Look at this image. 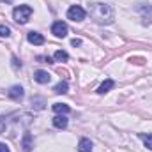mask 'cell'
<instances>
[{"label": "cell", "mask_w": 152, "mask_h": 152, "mask_svg": "<svg viewBox=\"0 0 152 152\" xmlns=\"http://www.w3.org/2000/svg\"><path fill=\"white\" fill-rule=\"evenodd\" d=\"M88 14L97 25H112L115 21V12L112 5L104 2H94L88 5Z\"/></svg>", "instance_id": "cell-1"}, {"label": "cell", "mask_w": 152, "mask_h": 152, "mask_svg": "<svg viewBox=\"0 0 152 152\" xmlns=\"http://www.w3.org/2000/svg\"><path fill=\"white\" fill-rule=\"evenodd\" d=\"M32 12H34V9H32L30 5L23 4V5H18V7H14V11H12V18H14V21H16V23H20V25H25V23L30 20Z\"/></svg>", "instance_id": "cell-2"}, {"label": "cell", "mask_w": 152, "mask_h": 152, "mask_svg": "<svg viewBox=\"0 0 152 152\" xmlns=\"http://www.w3.org/2000/svg\"><path fill=\"white\" fill-rule=\"evenodd\" d=\"M85 16H87V12H85V9L81 5H71L67 9V18L73 20V21H83Z\"/></svg>", "instance_id": "cell-3"}, {"label": "cell", "mask_w": 152, "mask_h": 152, "mask_svg": "<svg viewBox=\"0 0 152 152\" xmlns=\"http://www.w3.org/2000/svg\"><path fill=\"white\" fill-rule=\"evenodd\" d=\"M51 34L55 37H66L67 36V25L64 21H55L51 25Z\"/></svg>", "instance_id": "cell-4"}, {"label": "cell", "mask_w": 152, "mask_h": 152, "mask_svg": "<svg viewBox=\"0 0 152 152\" xmlns=\"http://www.w3.org/2000/svg\"><path fill=\"white\" fill-rule=\"evenodd\" d=\"M23 96H25V90H23V87H20V85H12V87L7 90V97H11L12 101H21Z\"/></svg>", "instance_id": "cell-5"}, {"label": "cell", "mask_w": 152, "mask_h": 152, "mask_svg": "<svg viewBox=\"0 0 152 152\" xmlns=\"http://www.w3.org/2000/svg\"><path fill=\"white\" fill-rule=\"evenodd\" d=\"M21 149H23V152H32V149H34V138H32L30 133L23 134V138H21Z\"/></svg>", "instance_id": "cell-6"}, {"label": "cell", "mask_w": 152, "mask_h": 152, "mask_svg": "<svg viewBox=\"0 0 152 152\" xmlns=\"http://www.w3.org/2000/svg\"><path fill=\"white\" fill-rule=\"evenodd\" d=\"M34 80L41 83V85H46V83H50V80H51V75L48 73V71H42V69H37L36 73H34Z\"/></svg>", "instance_id": "cell-7"}, {"label": "cell", "mask_w": 152, "mask_h": 152, "mask_svg": "<svg viewBox=\"0 0 152 152\" xmlns=\"http://www.w3.org/2000/svg\"><path fill=\"white\" fill-rule=\"evenodd\" d=\"M27 39H28V42H32V44H36V46L44 44V36H42V34H39V32H34V30L27 34Z\"/></svg>", "instance_id": "cell-8"}, {"label": "cell", "mask_w": 152, "mask_h": 152, "mask_svg": "<svg viewBox=\"0 0 152 152\" xmlns=\"http://www.w3.org/2000/svg\"><path fill=\"white\" fill-rule=\"evenodd\" d=\"M113 87H115V81L112 80V78H108V80H104V81H103V83L99 85V88H97V94H101V96H103V94L110 92V90H112Z\"/></svg>", "instance_id": "cell-9"}, {"label": "cell", "mask_w": 152, "mask_h": 152, "mask_svg": "<svg viewBox=\"0 0 152 152\" xmlns=\"http://www.w3.org/2000/svg\"><path fill=\"white\" fill-rule=\"evenodd\" d=\"M67 118H66V115H55L53 117V126L57 127V129H66L67 127Z\"/></svg>", "instance_id": "cell-10"}, {"label": "cell", "mask_w": 152, "mask_h": 152, "mask_svg": "<svg viewBox=\"0 0 152 152\" xmlns=\"http://www.w3.org/2000/svg\"><path fill=\"white\" fill-rule=\"evenodd\" d=\"M78 152H92V142L88 138H81L78 142Z\"/></svg>", "instance_id": "cell-11"}, {"label": "cell", "mask_w": 152, "mask_h": 152, "mask_svg": "<svg viewBox=\"0 0 152 152\" xmlns=\"http://www.w3.org/2000/svg\"><path fill=\"white\" fill-rule=\"evenodd\" d=\"M53 112L57 115H66L71 112V108H69V104H66V103H55L53 104Z\"/></svg>", "instance_id": "cell-12"}, {"label": "cell", "mask_w": 152, "mask_h": 152, "mask_svg": "<svg viewBox=\"0 0 152 152\" xmlns=\"http://www.w3.org/2000/svg\"><path fill=\"white\" fill-rule=\"evenodd\" d=\"M67 88H69L67 81H60V83H57V85L53 87V92L60 96V94H66V92H67Z\"/></svg>", "instance_id": "cell-13"}, {"label": "cell", "mask_w": 152, "mask_h": 152, "mask_svg": "<svg viewBox=\"0 0 152 152\" xmlns=\"http://www.w3.org/2000/svg\"><path fill=\"white\" fill-rule=\"evenodd\" d=\"M69 58V55H67V51H64V50H58V51H55V55H53V60L55 62H66Z\"/></svg>", "instance_id": "cell-14"}, {"label": "cell", "mask_w": 152, "mask_h": 152, "mask_svg": "<svg viewBox=\"0 0 152 152\" xmlns=\"http://www.w3.org/2000/svg\"><path fill=\"white\" fill-rule=\"evenodd\" d=\"M138 136H140V138L143 140V143H145V147H147L149 151H152V134H151V133H147V134H145V133H140Z\"/></svg>", "instance_id": "cell-15"}, {"label": "cell", "mask_w": 152, "mask_h": 152, "mask_svg": "<svg viewBox=\"0 0 152 152\" xmlns=\"http://www.w3.org/2000/svg\"><path fill=\"white\" fill-rule=\"evenodd\" d=\"M30 103H32V106H34L36 110H42V108H44V104H46L42 97H32V101H30Z\"/></svg>", "instance_id": "cell-16"}, {"label": "cell", "mask_w": 152, "mask_h": 152, "mask_svg": "<svg viewBox=\"0 0 152 152\" xmlns=\"http://www.w3.org/2000/svg\"><path fill=\"white\" fill-rule=\"evenodd\" d=\"M11 36V28L5 25H0V37H9Z\"/></svg>", "instance_id": "cell-17"}, {"label": "cell", "mask_w": 152, "mask_h": 152, "mask_svg": "<svg viewBox=\"0 0 152 152\" xmlns=\"http://www.w3.org/2000/svg\"><path fill=\"white\" fill-rule=\"evenodd\" d=\"M12 66H14V67H21V62H20L16 57H12Z\"/></svg>", "instance_id": "cell-18"}, {"label": "cell", "mask_w": 152, "mask_h": 152, "mask_svg": "<svg viewBox=\"0 0 152 152\" xmlns=\"http://www.w3.org/2000/svg\"><path fill=\"white\" fill-rule=\"evenodd\" d=\"M0 152H11V151H9V147H7L5 143H2V142H0Z\"/></svg>", "instance_id": "cell-19"}, {"label": "cell", "mask_w": 152, "mask_h": 152, "mask_svg": "<svg viewBox=\"0 0 152 152\" xmlns=\"http://www.w3.org/2000/svg\"><path fill=\"white\" fill-rule=\"evenodd\" d=\"M39 60H42L44 64H51V58L50 57H39Z\"/></svg>", "instance_id": "cell-20"}, {"label": "cell", "mask_w": 152, "mask_h": 152, "mask_svg": "<svg viewBox=\"0 0 152 152\" xmlns=\"http://www.w3.org/2000/svg\"><path fill=\"white\" fill-rule=\"evenodd\" d=\"M4 131H5V122H4V120L0 118V134H2Z\"/></svg>", "instance_id": "cell-21"}, {"label": "cell", "mask_w": 152, "mask_h": 152, "mask_svg": "<svg viewBox=\"0 0 152 152\" xmlns=\"http://www.w3.org/2000/svg\"><path fill=\"white\" fill-rule=\"evenodd\" d=\"M71 44H73V46H80V44H81V41H80V39H73V41H71Z\"/></svg>", "instance_id": "cell-22"}]
</instances>
